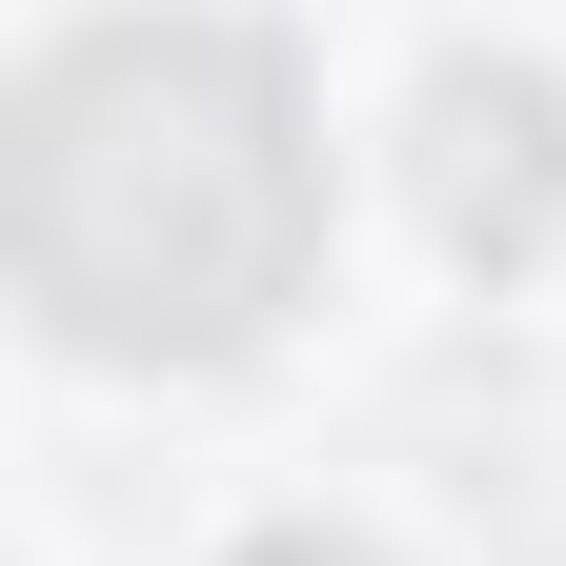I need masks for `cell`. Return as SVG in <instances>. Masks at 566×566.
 <instances>
[{
  "instance_id": "cell-1",
  "label": "cell",
  "mask_w": 566,
  "mask_h": 566,
  "mask_svg": "<svg viewBox=\"0 0 566 566\" xmlns=\"http://www.w3.org/2000/svg\"><path fill=\"white\" fill-rule=\"evenodd\" d=\"M0 223L61 344L223 365L324 263V122L243 21H82L0 122Z\"/></svg>"
},
{
  "instance_id": "cell-2",
  "label": "cell",
  "mask_w": 566,
  "mask_h": 566,
  "mask_svg": "<svg viewBox=\"0 0 566 566\" xmlns=\"http://www.w3.org/2000/svg\"><path fill=\"white\" fill-rule=\"evenodd\" d=\"M424 223H446V263H546L566 243V82H526V61H446L424 82V142H405Z\"/></svg>"
},
{
  "instance_id": "cell-3",
  "label": "cell",
  "mask_w": 566,
  "mask_h": 566,
  "mask_svg": "<svg viewBox=\"0 0 566 566\" xmlns=\"http://www.w3.org/2000/svg\"><path fill=\"white\" fill-rule=\"evenodd\" d=\"M223 566H385V546H344V526H263V546H223Z\"/></svg>"
}]
</instances>
